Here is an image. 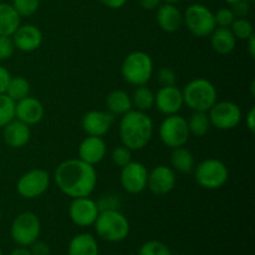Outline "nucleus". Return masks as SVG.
<instances>
[{"label": "nucleus", "mask_w": 255, "mask_h": 255, "mask_svg": "<svg viewBox=\"0 0 255 255\" xmlns=\"http://www.w3.org/2000/svg\"><path fill=\"white\" fill-rule=\"evenodd\" d=\"M55 183L57 188L71 199L90 197L97 184V173L94 166L80 158H70L61 162L55 169Z\"/></svg>", "instance_id": "nucleus-1"}, {"label": "nucleus", "mask_w": 255, "mask_h": 255, "mask_svg": "<svg viewBox=\"0 0 255 255\" xmlns=\"http://www.w3.org/2000/svg\"><path fill=\"white\" fill-rule=\"evenodd\" d=\"M153 129V121L146 112L132 109L122 115L119 125L120 139L131 151H139L149 143Z\"/></svg>", "instance_id": "nucleus-2"}, {"label": "nucleus", "mask_w": 255, "mask_h": 255, "mask_svg": "<svg viewBox=\"0 0 255 255\" xmlns=\"http://www.w3.org/2000/svg\"><path fill=\"white\" fill-rule=\"evenodd\" d=\"M182 96L184 105L192 111L208 112L218 101L216 86L203 77L191 80L182 90Z\"/></svg>", "instance_id": "nucleus-3"}, {"label": "nucleus", "mask_w": 255, "mask_h": 255, "mask_svg": "<svg viewBox=\"0 0 255 255\" xmlns=\"http://www.w3.org/2000/svg\"><path fill=\"white\" fill-rule=\"evenodd\" d=\"M153 60L147 52L133 51L127 55L121 65V75L127 84L143 86L153 76Z\"/></svg>", "instance_id": "nucleus-4"}, {"label": "nucleus", "mask_w": 255, "mask_h": 255, "mask_svg": "<svg viewBox=\"0 0 255 255\" xmlns=\"http://www.w3.org/2000/svg\"><path fill=\"white\" fill-rule=\"evenodd\" d=\"M94 227L97 236L109 243H119L125 241L131 231L128 219L120 211L100 212Z\"/></svg>", "instance_id": "nucleus-5"}, {"label": "nucleus", "mask_w": 255, "mask_h": 255, "mask_svg": "<svg viewBox=\"0 0 255 255\" xmlns=\"http://www.w3.org/2000/svg\"><path fill=\"white\" fill-rule=\"evenodd\" d=\"M193 173L196 183L208 191L222 188L229 178L227 164L217 158H207L202 161L194 167Z\"/></svg>", "instance_id": "nucleus-6"}, {"label": "nucleus", "mask_w": 255, "mask_h": 255, "mask_svg": "<svg viewBox=\"0 0 255 255\" xmlns=\"http://www.w3.org/2000/svg\"><path fill=\"white\" fill-rule=\"evenodd\" d=\"M41 223L39 217L32 212H22L17 214L10 227V236L15 244L29 248L39 239Z\"/></svg>", "instance_id": "nucleus-7"}, {"label": "nucleus", "mask_w": 255, "mask_h": 255, "mask_svg": "<svg viewBox=\"0 0 255 255\" xmlns=\"http://www.w3.org/2000/svg\"><path fill=\"white\" fill-rule=\"evenodd\" d=\"M183 22L196 37H208L216 29L214 12L203 4H192L183 15Z\"/></svg>", "instance_id": "nucleus-8"}, {"label": "nucleus", "mask_w": 255, "mask_h": 255, "mask_svg": "<svg viewBox=\"0 0 255 255\" xmlns=\"http://www.w3.org/2000/svg\"><path fill=\"white\" fill-rule=\"evenodd\" d=\"M158 136L162 143L172 149L186 146L191 137L187 120L178 114L166 116L158 127Z\"/></svg>", "instance_id": "nucleus-9"}, {"label": "nucleus", "mask_w": 255, "mask_h": 255, "mask_svg": "<svg viewBox=\"0 0 255 255\" xmlns=\"http://www.w3.org/2000/svg\"><path fill=\"white\" fill-rule=\"evenodd\" d=\"M208 116L212 126L221 131H229L241 124L243 112L236 102L217 101L208 111Z\"/></svg>", "instance_id": "nucleus-10"}, {"label": "nucleus", "mask_w": 255, "mask_h": 255, "mask_svg": "<svg viewBox=\"0 0 255 255\" xmlns=\"http://www.w3.org/2000/svg\"><path fill=\"white\" fill-rule=\"evenodd\" d=\"M50 187V174L45 169L34 168L22 174L16 183V192L25 199L42 196Z\"/></svg>", "instance_id": "nucleus-11"}, {"label": "nucleus", "mask_w": 255, "mask_h": 255, "mask_svg": "<svg viewBox=\"0 0 255 255\" xmlns=\"http://www.w3.org/2000/svg\"><path fill=\"white\" fill-rule=\"evenodd\" d=\"M148 169L141 162L131 161L121 168V187L129 194H139L147 188Z\"/></svg>", "instance_id": "nucleus-12"}, {"label": "nucleus", "mask_w": 255, "mask_h": 255, "mask_svg": "<svg viewBox=\"0 0 255 255\" xmlns=\"http://www.w3.org/2000/svg\"><path fill=\"white\" fill-rule=\"evenodd\" d=\"M100 214V209L97 207L96 201L90 197H80L74 198L69 207V216L72 223L81 228L94 226L97 217Z\"/></svg>", "instance_id": "nucleus-13"}, {"label": "nucleus", "mask_w": 255, "mask_h": 255, "mask_svg": "<svg viewBox=\"0 0 255 255\" xmlns=\"http://www.w3.org/2000/svg\"><path fill=\"white\" fill-rule=\"evenodd\" d=\"M176 171L172 167L157 166L148 172L147 188L156 196H166L176 187Z\"/></svg>", "instance_id": "nucleus-14"}, {"label": "nucleus", "mask_w": 255, "mask_h": 255, "mask_svg": "<svg viewBox=\"0 0 255 255\" xmlns=\"http://www.w3.org/2000/svg\"><path fill=\"white\" fill-rule=\"evenodd\" d=\"M154 106L164 116L178 114L184 106L182 90L176 85L161 86V89L154 94Z\"/></svg>", "instance_id": "nucleus-15"}, {"label": "nucleus", "mask_w": 255, "mask_h": 255, "mask_svg": "<svg viewBox=\"0 0 255 255\" xmlns=\"http://www.w3.org/2000/svg\"><path fill=\"white\" fill-rule=\"evenodd\" d=\"M115 122V116L109 111L92 110L82 116L81 126L87 136L104 137L109 133Z\"/></svg>", "instance_id": "nucleus-16"}, {"label": "nucleus", "mask_w": 255, "mask_h": 255, "mask_svg": "<svg viewBox=\"0 0 255 255\" xmlns=\"http://www.w3.org/2000/svg\"><path fill=\"white\" fill-rule=\"evenodd\" d=\"M15 49L21 52H32L39 49L42 44V32L32 24H25L17 27L11 35Z\"/></svg>", "instance_id": "nucleus-17"}, {"label": "nucleus", "mask_w": 255, "mask_h": 255, "mask_svg": "<svg viewBox=\"0 0 255 255\" xmlns=\"http://www.w3.org/2000/svg\"><path fill=\"white\" fill-rule=\"evenodd\" d=\"M107 153V144L102 137L87 136L79 146V158L91 166L104 161Z\"/></svg>", "instance_id": "nucleus-18"}, {"label": "nucleus", "mask_w": 255, "mask_h": 255, "mask_svg": "<svg viewBox=\"0 0 255 255\" xmlns=\"http://www.w3.org/2000/svg\"><path fill=\"white\" fill-rule=\"evenodd\" d=\"M45 109L36 97L27 96L16 102L15 106V119L24 122L27 126L36 125L44 119Z\"/></svg>", "instance_id": "nucleus-19"}, {"label": "nucleus", "mask_w": 255, "mask_h": 255, "mask_svg": "<svg viewBox=\"0 0 255 255\" xmlns=\"http://www.w3.org/2000/svg\"><path fill=\"white\" fill-rule=\"evenodd\" d=\"M156 20L158 26L164 32H176L183 25V14L174 4L164 2L157 7Z\"/></svg>", "instance_id": "nucleus-20"}, {"label": "nucleus", "mask_w": 255, "mask_h": 255, "mask_svg": "<svg viewBox=\"0 0 255 255\" xmlns=\"http://www.w3.org/2000/svg\"><path fill=\"white\" fill-rule=\"evenodd\" d=\"M2 137H4L5 143L11 148H21L29 143L31 138V129L24 122L14 119L11 122L2 127Z\"/></svg>", "instance_id": "nucleus-21"}, {"label": "nucleus", "mask_w": 255, "mask_h": 255, "mask_svg": "<svg viewBox=\"0 0 255 255\" xmlns=\"http://www.w3.org/2000/svg\"><path fill=\"white\" fill-rule=\"evenodd\" d=\"M99 243L90 233L72 237L67 246V255H99Z\"/></svg>", "instance_id": "nucleus-22"}, {"label": "nucleus", "mask_w": 255, "mask_h": 255, "mask_svg": "<svg viewBox=\"0 0 255 255\" xmlns=\"http://www.w3.org/2000/svg\"><path fill=\"white\" fill-rule=\"evenodd\" d=\"M211 46L217 54L228 55L234 51L237 39L229 27H216L211 35Z\"/></svg>", "instance_id": "nucleus-23"}, {"label": "nucleus", "mask_w": 255, "mask_h": 255, "mask_svg": "<svg viewBox=\"0 0 255 255\" xmlns=\"http://www.w3.org/2000/svg\"><path fill=\"white\" fill-rule=\"evenodd\" d=\"M106 107L107 111L114 116H122L133 109L131 96L124 90H114L110 92L106 97Z\"/></svg>", "instance_id": "nucleus-24"}, {"label": "nucleus", "mask_w": 255, "mask_h": 255, "mask_svg": "<svg viewBox=\"0 0 255 255\" xmlns=\"http://www.w3.org/2000/svg\"><path fill=\"white\" fill-rule=\"evenodd\" d=\"M21 16L16 12L11 4L1 2L0 4V35L11 36L20 26Z\"/></svg>", "instance_id": "nucleus-25"}, {"label": "nucleus", "mask_w": 255, "mask_h": 255, "mask_svg": "<svg viewBox=\"0 0 255 255\" xmlns=\"http://www.w3.org/2000/svg\"><path fill=\"white\" fill-rule=\"evenodd\" d=\"M171 167L179 173H191L196 167L193 153L184 146L173 148L171 153Z\"/></svg>", "instance_id": "nucleus-26"}, {"label": "nucleus", "mask_w": 255, "mask_h": 255, "mask_svg": "<svg viewBox=\"0 0 255 255\" xmlns=\"http://www.w3.org/2000/svg\"><path fill=\"white\" fill-rule=\"evenodd\" d=\"M131 101L133 110L146 112L154 106V92L146 85L137 86V89L132 94Z\"/></svg>", "instance_id": "nucleus-27"}, {"label": "nucleus", "mask_w": 255, "mask_h": 255, "mask_svg": "<svg viewBox=\"0 0 255 255\" xmlns=\"http://www.w3.org/2000/svg\"><path fill=\"white\" fill-rule=\"evenodd\" d=\"M187 124H188L189 134L194 137L206 136L208 133L209 128L212 127L208 112L193 111L189 120H187Z\"/></svg>", "instance_id": "nucleus-28"}, {"label": "nucleus", "mask_w": 255, "mask_h": 255, "mask_svg": "<svg viewBox=\"0 0 255 255\" xmlns=\"http://www.w3.org/2000/svg\"><path fill=\"white\" fill-rule=\"evenodd\" d=\"M30 82L27 81L25 77L22 76H15L10 79L9 85H7V89L5 91V94L12 100V101L17 102L20 100L25 99V97L30 96Z\"/></svg>", "instance_id": "nucleus-29"}, {"label": "nucleus", "mask_w": 255, "mask_h": 255, "mask_svg": "<svg viewBox=\"0 0 255 255\" xmlns=\"http://www.w3.org/2000/svg\"><path fill=\"white\" fill-rule=\"evenodd\" d=\"M229 29L237 40H248L254 35L253 24L247 17H236Z\"/></svg>", "instance_id": "nucleus-30"}, {"label": "nucleus", "mask_w": 255, "mask_h": 255, "mask_svg": "<svg viewBox=\"0 0 255 255\" xmlns=\"http://www.w3.org/2000/svg\"><path fill=\"white\" fill-rule=\"evenodd\" d=\"M15 106L16 102L12 101L6 94H0V128L15 119Z\"/></svg>", "instance_id": "nucleus-31"}, {"label": "nucleus", "mask_w": 255, "mask_h": 255, "mask_svg": "<svg viewBox=\"0 0 255 255\" xmlns=\"http://www.w3.org/2000/svg\"><path fill=\"white\" fill-rule=\"evenodd\" d=\"M137 255H172V252L163 242L147 241L139 247Z\"/></svg>", "instance_id": "nucleus-32"}, {"label": "nucleus", "mask_w": 255, "mask_h": 255, "mask_svg": "<svg viewBox=\"0 0 255 255\" xmlns=\"http://www.w3.org/2000/svg\"><path fill=\"white\" fill-rule=\"evenodd\" d=\"M11 5L20 16H31L39 9L40 0H12Z\"/></svg>", "instance_id": "nucleus-33"}, {"label": "nucleus", "mask_w": 255, "mask_h": 255, "mask_svg": "<svg viewBox=\"0 0 255 255\" xmlns=\"http://www.w3.org/2000/svg\"><path fill=\"white\" fill-rule=\"evenodd\" d=\"M111 159L117 167L122 168V167H125L132 161V151L129 148H127L126 146H124V144L115 147L112 149Z\"/></svg>", "instance_id": "nucleus-34"}, {"label": "nucleus", "mask_w": 255, "mask_h": 255, "mask_svg": "<svg viewBox=\"0 0 255 255\" xmlns=\"http://www.w3.org/2000/svg\"><path fill=\"white\" fill-rule=\"evenodd\" d=\"M97 207H99L100 212L102 211H120L121 207V201L115 194H106L102 196L99 201H96Z\"/></svg>", "instance_id": "nucleus-35"}, {"label": "nucleus", "mask_w": 255, "mask_h": 255, "mask_svg": "<svg viewBox=\"0 0 255 255\" xmlns=\"http://www.w3.org/2000/svg\"><path fill=\"white\" fill-rule=\"evenodd\" d=\"M234 19H236V16H234L231 7H222L214 14L217 27H229L232 22L234 21Z\"/></svg>", "instance_id": "nucleus-36"}, {"label": "nucleus", "mask_w": 255, "mask_h": 255, "mask_svg": "<svg viewBox=\"0 0 255 255\" xmlns=\"http://www.w3.org/2000/svg\"><path fill=\"white\" fill-rule=\"evenodd\" d=\"M15 45L11 36H1L0 35V60H9L15 52Z\"/></svg>", "instance_id": "nucleus-37"}, {"label": "nucleus", "mask_w": 255, "mask_h": 255, "mask_svg": "<svg viewBox=\"0 0 255 255\" xmlns=\"http://www.w3.org/2000/svg\"><path fill=\"white\" fill-rule=\"evenodd\" d=\"M157 79L161 86H173L177 82V75L171 67H161L157 72Z\"/></svg>", "instance_id": "nucleus-38"}, {"label": "nucleus", "mask_w": 255, "mask_h": 255, "mask_svg": "<svg viewBox=\"0 0 255 255\" xmlns=\"http://www.w3.org/2000/svg\"><path fill=\"white\" fill-rule=\"evenodd\" d=\"M236 17H247L251 12V1L249 0H241L231 6Z\"/></svg>", "instance_id": "nucleus-39"}, {"label": "nucleus", "mask_w": 255, "mask_h": 255, "mask_svg": "<svg viewBox=\"0 0 255 255\" xmlns=\"http://www.w3.org/2000/svg\"><path fill=\"white\" fill-rule=\"evenodd\" d=\"M29 249L31 255H50V252H51L50 247L45 242H40L39 239L35 243H32L29 247Z\"/></svg>", "instance_id": "nucleus-40"}, {"label": "nucleus", "mask_w": 255, "mask_h": 255, "mask_svg": "<svg viewBox=\"0 0 255 255\" xmlns=\"http://www.w3.org/2000/svg\"><path fill=\"white\" fill-rule=\"evenodd\" d=\"M10 79H11V75L7 71L6 67L0 65V94H5V91L7 89V85L10 82Z\"/></svg>", "instance_id": "nucleus-41"}, {"label": "nucleus", "mask_w": 255, "mask_h": 255, "mask_svg": "<svg viewBox=\"0 0 255 255\" xmlns=\"http://www.w3.org/2000/svg\"><path fill=\"white\" fill-rule=\"evenodd\" d=\"M246 125L247 127H248L249 131H251L252 133H254L255 132V107L254 106L252 107V109L248 111V114H247Z\"/></svg>", "instance_id": "nucleus-42"}, {"label": "nucleus", "mask_w": 255, "mask_h": 255, "mask_svg": "<svg viewBox=\"0 0 255 255\" xmlns=\"http://www.w3.org/2000/svg\"><path fill=\"white\" fill-rule=\"evenodd\" d=\"M162 0H139V5L144 10H154L161 5Z\"/></svg>", "instance_id": "nucleus-43"}, {"label": "nucleus", "mask_w": 255, "mask_h": 255, "mask_svg": "<svg viewBox=\"0 0 255 255\" xmlns=\"http://www.w3.org/2000/svg\"><path fill=\"white\" fill-rule=\"evenodd\" d=\"M100 1L110 9H120L126 4L127 0H100Z\"/></svg>", "instance_id": "nucleus-44"}, {"label": "nucleus", "mask_w": 255, "mask_h": 255, "mask_svg": "<svg viewBox=\"0 0 255 255\" xmlns=\"http://www.w3.org/2000/svg\"><path fill=\"white\" fill-rule=\"evenodd\" d=\"M9 255H31V253L27 247H17Z\"/></svg>", "instance_id": "nucleus-45"}, {"label": "nucleus", "mask_w": 255, "mask_h": 255, "mask_svg": "<svg viewBox=\"0 0 255 255\" xmlns=\"http://www.w3.org/2000/svg\"><path fill=\"white\" fill-rule=\"evenodd\" d=\"M246 41H247V44H248L249 55H251L252 57H254L255 56V35L249 37V39L246 40Z\"/></svg>", "instance_id": "nucleus-46"}, {"label": "nucleus", "mask_w": 255, "mask_h": 255, "mask_svg": "<svg viewBox=\"0 0 255 255\" xmlns=\"http://www.w3.org/2000/svg\"><path fill=\"white\" fill-rule=\"evenodd\" d=\"M164 2H168V4H176V2L181 1V0H162Z\"/></svg>", "instance_id": "nucleus-47"}, {"label": "nucleus", "mask_w": 255, "mask_h": 255, "mask_svg": "<svg viewBox=\"0 0 255 255\" xmlns=\"http://www.w3.org/2000/svg\"><path fill=\"white\" fill-rule=\"evenodd\" d=\"M226 1H227V2H228V4H229V5H231V6H232V5H234V4H236V2L241 1V0H226Z\"/></svg>", "instance_id": "nucleus-48"}, {"label": "nucleus", "mask_w": 255, "mask_h": 255, "mask_svg": "<svg viewBox=\"0 0 255 255\" xmlns=\"http://www.w3.org/2000/svg\"><path fill=\"white\" fill-rule=\"evenodd\" d=\"M0 255H4V253H2V251H1V249H0Z\"/></svg>", "instance_id": "nucleus-49"}, {"label": "nucleus", "mask_w": 255, "mask_h": 255, "mask_svg": "<svg viewBox=\"0 0 255 255\" xmlns=\"http://www.w3.org/2000/svg\"><path fill=\"white\" fill-rule=\"evenodd\" d=\"M0 221H1V211H0Z\"/></svg>", "instance_id": "nucleus-50"}, {"label": "nucleus", "mask_w": 255, "mask_h": 255, "mask_svg": "<svg viewBox=\"0 0 255 255\" xmlns=\"http://www.w3.org/2000/svg\"><path fill=\"white\" fill-rule=\"evenodd\" d=\"M249 1H254V0H249Z\"/></svg>", "instance_id": "nucleus-51"}]
</instances>
